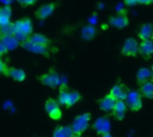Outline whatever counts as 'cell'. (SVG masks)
I'll use <instances>...</instances> for the list:
<instances>
[{
    "instance_id": "13",
    "label": "cell",
    "mask_w": 153,
    "mask_h": 137,
    "mask_svg": "<svg viewBox=\"0 0 153 137\" xmlns=\"http://www.w3.org/2000/svg\"><path fill=\"white\" fill-rule=\"evenodd\" d=\"M116 103H117V100L114 99L108 94L98 101V105H99V108L100 109V111H102L106 113H108V112H112Z\"/></svg>"
},
{
    "instance_id": "9",
    "label": "cell",
    "mask_w": 153,
    "mask_h": 137,
    "mask_svg": "<svg viewBox=\"0 0 153 137\" xmlns=\"http://www.w3.org/2000/svg\"><path fill=\"white\" fill-rule=\"evenodd\" d=\"M20 46L22 47L23 49H25L29 52L34 53L42 54L45 56L49 55V46H47V45L35 44V43H32L29 40H26L24 42H22L20 44Z\"/></svg>"
},
{
    "instance_id": "19",
    "label": "cell",
    "mask_w": 153,
    "mask_h": 137,
    "mask_svg": "<svg viewBox=\"0 0 153 137\" xmlns=\"http://www.w3.org/2000/svg\"><path fill=\"white\" fill-rule=\"evenodd\" d=\"M139 86V93L142 95V96L150 100L153 99V82L151 80L146 81Z\"/></svg>"
},
{
    "instance_id": "8",
    "label": "cell",
    "mask_w": 153,
    "mask_h": 137,
    "mask_svg": "<svg viewBox=\"0 0 153 137\" xmlns=\"http://www.w3.org/2000/svg\"><path fill=\"white\" fill-rule=\"evenodd\" d=\"M121 53L124 56L126 57H135L139 53V45L138 42L133 38V37H128L126 38L122 49H121Z\"/></svg>"
},
{
    "instance_id": "26",
    "label": "cell",
    "mask_w": 153,
    "mask_h": 137,
    "mask_svg": "<svg viewBox=\"0 0 153 137\" xmlns=\"http://www.w3.org/2000/svg\"><path fill=\"white\" fill-rule=\"evenodd\" d=\"M7 52H8L7 48H6V47H5V45H4L0 41V56H2V55L5 54Z\"/></svg>"
},
{
    "instance_id": "5",
    "label": "cell",
    "mask_w": 153,
    "mask_h": 137,
    "mask_svg": "<svg viewBox=\"0 0 153 137\" xmlns=\"http://www.w3.org/2000/svg\"><path fill=\"white\" fill-rule=\"evenodd\" d=\"M125 102L126 103L127 108L134 112L139 111L143 108L142 95L135 90H132V89L128 90L127 96Z\"/></svg>"
},
{
    "instance_id": "23",
    "label": "cell",
    "mask_w": 153,
    "mask_h": 137,
    "mask_svg": "<svg viewBox=\"0 0 153 137\" xmlns=\"http://www.w3.org/2000/svg\"><path fill=\"white\" fill-rule=\"evenodd\" d=\"M12 16V8L10 5H4L0 7V26L9 23Z\"/></svg>"
},
{
    "instance_id": "21",
    "label": "cell",
    "mask_w": 153,
    "mask_h": 137,
    "mask_svg": "<svg viewBox=\"0 0 153 137\" xmlns=\"http://www.w3.org/2000/svg\"><path fill=\"white\" fill-rule=\"evenodd\" d=\"M151 78H152V71H151V69H148L147 67H143L137 71L136 81L139 85L146 81H150Z\"/></svg>"
},
{
    "instance_id": "12",
    "label": "cell",
    "mask_w": 153,
    "mask_h": 137,
    "mask_svg": "<svg viewBox=\"0 0 153 137\" xmlns=\"http://www.w3.org/2000/svg\"><path fill=\"white\" fill-rule=\"evenodd\" d=\"M129 88L123 83H117L109 91V95L117 101H126Z\"/></svg>"
},
{
    "instance_id": "7",
    "label": "cell",
    "mask_w": 153,
    "mask_h": 137,
    "mask_svg": "<svg viewBox=\"0 0 153 137\" xmlns=\"http://www.w3.org/2000/svg\"><path fill=\"white\" fill-rule=\"evenodd\" d=\"M92 129L99 135L103 136L105 134L110 133L111 130V122L108 116H102L96 119L92 125Z\"/></svg>"
},
{
    "instance_id": "16",
    "label": "cell",
    "mask_w": 153,
    "mask_h": 137,
    "mask_svg": "<svg viewBox=\"0 0 153 137\" xmlns=\"http://www.w3.org/2000/svg\"><path fill=\"white\" fill-rule=\"evenodd\" d=\"M126 110H127V106L125 101H117L115 107L112 111V115L117 120L122 121L126 117Z\"/></svg>"
},
{
    "instance_id": "24",
    "label": "cell",
    "mask_w": 153,
    "mask_h": 137,
    "mask_svg": "<svg viewBox=\"0 0 153 137\" xmlns=\"http://www.w3.org/2000/svg\"><path fill=\"white\" fill-rule=\"evenodd\" d=\"M53 137H75L71 127H57L54 132Z\"/></svg>"
},
{
    "instance_id": "29",
    "label": "cell",
    "mask_w": 153,
    "mask_h": 137,
    "mask_svg": "<svg viewBox=\"0 0 153 137\" xmlns=\"http://www.w3.org/2000/svg\"><path fill=\"white\" fill-rule=\"evenodd\" d=\"M153 3V0H139L138 4H143V5H150Z\"/></svg>"
},
{
    "instance_id": "28",
    "label": "cell",
    "mask_w": 153,
    "mask_h": 137,
    "mask_svg": "<svg viewBox=\"0 0 153 137\" xmlns=\"http://www.w3.org/2000/svg\"><path fill=\"white\" fill-rule=\"evenodd\" d=\"M6 65H5V63L0 59V74H4V70H6Z\"/></svg>"
},
{
    "instance_id": "3",
    "label": "cell",
    "mask_w": 153,
    "mask_h": 137,
    "mask_svg": "<svg viewBox=\"0 0 153 137\" xmlns=\"http://www.w3.org/2000/svg\"><path fill=\"white\" fill-rule=\"evenodd\" d=\"M91 119V114L89 112L78 115L74 118L71 125V127L75 136L79 137L80 136H82L88 129Z\"/></svg>"
},
{
    "instance_id": "34",
    "label": "cell",
    "mask_w": 153,
    "mask_h": 137,
    "mask_svg": "<svg viewBox=\"0 0 153 137\" xmlns=\"http://www.w3.org/2000/svg\"><path fill=\"white\" fill-rule=\"evenodd\" d=\"M1 38H2V34H1V31H0V41H1Z\"/></svg>"
},
{
    "instance_id": "14",
    "label": "cell",
    "mask_w": 153,
    "mask_h": 137,
    "mask_svg": "<svg viewBox=\"0 0 153 137\" xmlns=\"http://www.w3.org/2000/svg\"><path fill=\"white\" fill-rule=\"evenodd\" d=\"M139 54L144 59L149 60L153 54V42L150 40L142 41L139 45Z\"/></svg>"
},
{
    "instance_id": "30",
    "label": "cell",
    "mask_w": 153,
    "mask_h": 137,
    "mask_svg": "<svg viewBox=\"0 0 153 137\" xmlns=\"http://www.w3.org/2000/svg\"><path fill=\"white\" fill-rule=\"evenodd\" d=\"M38 0H25V3H24V7H28V6H30V5H33Z\"/></svg>"
},
{
    "instance_id": "6",
    "label": "cell",
    "mask_w": 153,
    "mask_h": 137,
    "mask_svg": "<svg viewBox=\"0 0 153 137\" xmlns=\"http://www.w3.org/2000/svg\"><path fill=\"white\" fill-rule=\"evenodd\" d=\"M45 111L48 115L54 120H59L62 118V111L60 109V104L57 100L49 98L45 103Z\"/></svg>"
},
{
    "instance_id": "1",
    "label": "cell",
    "mask_w": 153,
    "mask_h": 137,
    "mask_svg": "<svg viewBox=\"0 0 153 137\" xmlns=\"http://www.w3.org/2000/svg\"><path fill=\"white\" fill-rule=\"evenodd\" d=\"M82 100L81 94L74 89L69 88L66 85L62 84L57 97V102L60 105L65 108H71Z\"/></svg>"
},
{
    "instance_id": "11",
    "label": "cell",
    "mask_w": 153,
    "mask_h": 137,
    "mask_svg": "<svg viewBox=\"0 0 153 137\" xmlns=\"http://www.w3.org/2000/svg\"><path fill=\"white\" fill-rule=\"evenodd\" d=\"M56 8V3H48L43 5H41L34 13V16L40 21L46 20L49 16L53 14Z\"/></svg>"
},
{
    "instance_id": "27",
    "label": "cell",
    "mask_w": 153,
    "mask_h": 137,
    "mask_svg": "<svg viewBox=\"0 0 153 137\" xmlns=\"http://www.w3.org/2000/svg\"><path fill=\"white\" fill-rule=\"evenodd\" d=\"M124 2L128 6H134L138 4L139 0H124Z\"/></svg>"
},
{
    "instance_id": "32",
    "label": "cell",
    "mask_w": 153,
    "mask_h": 137,
    "mask_svg": "<svg viewBox=\"0 0 153 137\" xmlns=\"http://www.w3.org/2000/svg\"><path fill=\"white\" fill-rule=\"evenodd\" d=\"M151 71H152V78H151V81H152V82H153V65L152 66Z\"/></svg>"
},
{
    "instance_id": "15",
    "label": "cell",
    "mask_w": 153,
    "mask_h": 137,
    "mask_svg": "<svg viewBox=\"0 0 153 137\" xmlns=\"http://www.w3.org/2000/svg\"><path fill=\"white\" fill-rule=\"evenodd\" d=\"M17 82H22L26 78V73L23 70L18 68H6L4 74Z\"/></svg>"
},
{
    "instance_id": "17",
    "label": "cell",
    "mask_w": 153,
    "mask_h": 137,
    "mask_svg": "<svg viewBox=\"0 0 153 137\" xmlns=\"http://www.w3.org/2000/svg\"><path fill=\"white\" fill-rule=\"evenodd\" d=\"M153 31V25L151 22H146L143 23L140 26L138 32H137V37H139V39H141L142 41H145V40H150L152 38V35Z\"/></svg>"
},
{
    "instance_id": "22",
    "label": "cell",
    "mask_w": 153,
    "mask_h": 137,
    "mask_svg": "<svg viewBox=\"0 0 153 137\" xmlns=\"http://www.w3.org/2000/svg\"><path fill=\"white\" fill-rule=\"evenodd\" d=\"M28 40L32 42V43L42 45H47V46H49L51 44V40L48 37H46L45 35L39 34V33H33L29 37Z\"/></svg>"
},
{
    "instance_id": "25",
    "label": "cell",
    "mask_w": 153,
    "mask_h": 137,
    "mask_svg": "<svg viewBox=\"0 0 153 137\" xmlns=\"http://www.w3.org/2000/svg\"><path fill=\"white\" fill-rule=\"evenodd\" d=\"M0 31L3 36H13L14 34V24L13 22H9L4 25L0 26Z\"/></svg>"
},
{
    "instance_id": "33",
    "label": "cell",
    "mask_w": 153,
    "mask_h": 137,
    "mask_svg": "<svg viewBox=\"0 0 153 137\" xmlns=\"http://www.w3.org/2000/svg\"><path fill=\"white\" fill-rule=\"evenodd\" d=\"M151 40L153 42V31H152V38H151Z\"/></svg>"
},
{
    "instance_id": "10",
    "label": "cell",
    "mask_w": 153,
    "mask_h": 137,
    "mask_svg": "<svg viewBox=\"0 0 153 137\" xmlns=\"http://www.w3.org/2000/svg\"><path fill=\"white\" fill-rule=\"evenodd\" d=\"M108 21L110 26H112L113 28H116V29H119L126 28L130 23L129 17L127 16V14L123 13V12L110 16L108 18Z\"/></svg>"
},
{
    "instance_id": "20",
    "label": "cell",
    "mask_w": 153,
    "mask_h": 137,
    "mask_svg": "<svg viewBox=\"0 0 153 137\" xmlns=\"http://www.w3.org/2000/svg\"><path fill=\"white\" fill-rule=\"evenodd\" d=\"M1 42L5 45L8 51H12L20 46V42L15 38L14 36H3L1 38Z\"/></svg>"
},
{
    "instance_id": "31",
    "label": "cell",
    "mask_w": 153,
    "mask_h": 137,
    "mask_svg": "<svg viewBox=\"0 0 153 137\" xmlns=\"http://www.w3.org/2000/svg\"><path fill=\"white\" fill-rule=\"evenodd\" d=\"M101 137H113V136L110 135V133H108V134H105V135L101 136Z\"/></svg>"
},
{
    "instance_id": "2",
    "label": "cell",
    "mask_w": 153,
    "mask_h": 137,
    "mask_svg": "<svg viewBox=\"0 0 153 137\" xmlns=\"http://www.w3.org/2000/svg\"><path fill=\"white\" fill-rule=\"evenodd\" d=\"M13 24H14L13 36L20 43L28 40L29 37L33 34L32 21L30 18L25 17L17 20L13 22Z\"/></svg>"
},
{
    "instance_id": "18",
    "label": "cell",
    "mask_w": 153,
    "mask_h": 137,
    "mask_svg": "<svg viewBox=\"0 0 153 137\" xmlns=\"http://www.w3.org/2000/svg\"><path fill=\"white\" fill-rule=\"evenodd\" d=\"M81 33H82V37L84 40L91 41L96 37V36L98 34V29L95 26L89 24V25H85L82 29Z\"/></svg>"
},
{
    "instance_id": "4",
    "label": "cell",
    "mask_w": 153,
    "mask_h": 137,
    "mask_svg": "<svg viewBox=\"0 0 153 137\" xmlns=\"http://www.w3.org/2000/svg\"><path fill=\"white\" fill-rule=\"evenodd\" d=\"M38 79L39 80V82L42 85L47 86L51 88H56L57 86L62 85L61 78H60L59 74L53 68L50 69L49 71H48L47 73L39 76Z\"/></svg>"
}]
</instances>
